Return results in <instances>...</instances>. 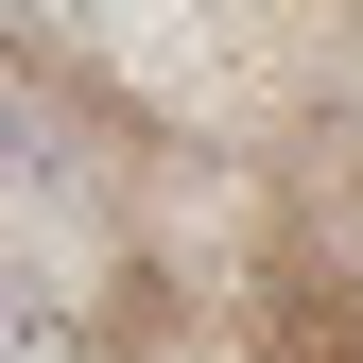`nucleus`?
I'll use <instances>...</instances> for the list:
<instances>
[{
  "label": "nucleus",
  "instance_id": "1",
  "mask_svg": "<svg viewBox=\"0 0 363 363\" xmlns=\"http://www.w3.org/2000/svg\"><path fill=\"white\" fill-rule=\"evenodd\" d=\"M0 191H18V208L86 191V156H69V121H52V86H35V69H0Z\"/></svg>",
  "mask_w": 363,
  "mask_h": 363
},
{
  "label": "nucleus",
  "instance_id": "2",
  "mask_svg": "<svg viewBox=\"0 0 363 363\" xmlns=\"http://www.w3.org/2000/svg\"><path fill=\"white\" fill-rule=\"evenodd\" d=\"M0 363H104V346H86V311L35 277V259H0Z\"/></svg>",
  "mask_w": 363,
  "mask_h": 363
}]
</instances>
